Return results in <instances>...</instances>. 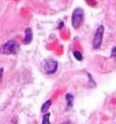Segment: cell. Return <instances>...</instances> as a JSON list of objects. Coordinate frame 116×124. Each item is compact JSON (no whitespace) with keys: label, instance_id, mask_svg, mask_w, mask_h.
<instances>
[{"label":"cell","instance_id":"obj_11","mask_svg":"<svg viewBox=\"0 0 116 124\" xmlns=\"http://www.w3.org/2000/svg\"><path fill=\"white\" fill-rule=\"evenodd\" d=\"M3 72H4V70L3 69H0V82L2 80V77H3Z\"/></svg>","mask_w":116,"mask_h":124},{"label":"cell","instance_id":"obj_4","mask_svg":"<svg viewBox=\"0 0 116 124\" xmlns=\"http://www.w3.org/2000/svg\"><path fill=\"white\" fill-rule=\"evenodd\" d=\"M103 33H104V27L103 26H100L97 28L95 35L93 37V48H99L102 45V41H103Z\"/></svg>","mask_w":116,"mask_h":124},{"label":"cell","instance_id":"obj_8","mask_svg":"<svg viewBox=\"0 0 116 124\" xmlns=\"http://www.w3.org/2000/svg\"><path fill=\"white\" fill-rule=\"evenodd\" d=\"M50 113H46L45 114L44 117H43V120H42V124H50Z\"/></svg>","mask_w":116,"mask_h":124},{"label":"cell","instance_id":"obj_7","mask_svg":"<svg viewBox=\"0 0 116 124\" xmlns=\"http://www.w3.org/2000/svg\"><path fill=\"white\" fill-rule=\"evenodd\" d=\"M65 100H66V102H67L68 107H72V106H73V103H74V96H73L72 94L68 93V94H66Z\"/></svg>","mask_w":116,"mask_h":124},{"label":"cell","instance_id":"obj_1","mask_svg":"<svg viewBox=\"0 0 116 124\" xmlns=\"http://www.w3.org/2000/svg\"><path fill=\"white\" fill-rule=\"evenodd\" d=\"M84 9L80 8H75L73 12V15H72V26L75 29H78L84 23Z\"/></svg>","mask_w":116,"mask_h":124},{"label":"cell","instance_id":"obj_10","mask_svg":"<svg viewBox=\"0 0 116 124\" xmlns=\"http://www.w3.org/2000/svg\"><path fill=\"white\" fill-rule=\"evenodd\" d=\"M111 57H112V58H114V59L116 60V46L112 47V53H111Z\"/></svg>","mask_w":116,"mask_h":124},{"label":"cell","instance_id":"obj_9","mask_svg":"<svg viewBox=\"0 0 116 124\" xmlns=\"http://www.w3.org/2000/svg\"><path fill=\"white\" fill-rule=\"evenodd\" d=\"M74 58H76L77 60H79V61H82V60H83V55H82V53L80 51H77V50L74 51Z\"/></svg>","mask_w":116,"mask_h":124},{"label":"cell","instance_id":"obj_6","mask_svg":"<svg viewBox=\"0 0 116 124\" xmlns=\"http://www.w3.org/2000/svg\"><path fill=\"white\" fill-rule=\"evenodd\" d=\"M51 105H52V101L51 100H48V101H46L44 104L42 105V108H41V111H42L43 113L46 112L47 110L49 109V108L51 107Z\"/></svg>","mask_w":116,"mask_h":124},{"label":"cell","instance_id":"obj_3","mask_svg":"<svg viewBox=\"0 0 116 124\" xmlns=\"http://www.w3.org/2000/svg\"><path fill=\"white\" fill-rule=\"evenodd\" d=\"M58 63L54 59H46L44 62L43 70L46 74H53L57 70Z\"/></svg>","mask_w":116,"mask_h":124},{"label":"cell","instance_id":"obj_5","mask_svg":"<svg viewBox=\"0 0 116 124\" xmlns=\"http://www.w3.org/2000/svg\"><path fill=\"white\" fill-rule=\"evenodd\" d=\"M32 39H33V32H32L31 28H26V36H25V39H24V44H29L31 43Z\"/></svg>","mask_w":116,"mask_h":124},{"label":"cell","instance_id":"obj_2","mask_svg":"<svg viewBox=\"0 0 116 124\" xmlns=\"http://www.w3.org/2000/svg\"><path fill=\"white\" fill-rule=\"evenodd\" d=\"M18 44L15 40H9L6 42L3 46L0 47V52L2 54L9 55V54H16L18 50Z\"/></svg>","mask_w":116,"mask_h":124}]
</instances>
